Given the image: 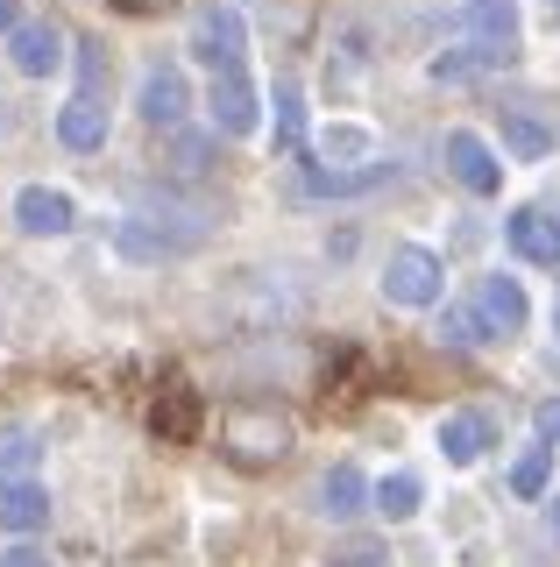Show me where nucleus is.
Segmentation results:
<instances>
[{
  "label": "nucleus",
  "mask_w": 560,
  "mask_h": 567,
  "mask_svg": "<svg viewBox=\"0 0 560 567\" xmlns=\"http://www.w3.org/2000/svg\"><path fill=\"white\" fill-rule=\"evenodd\" d=\"M121 14H164V8H178V0H114Z\"/></svg>",
  "instance_id": "32"
},
{
  "label": "nucleus",
  "mask_w": 560,
  "mask_h": 567,
  "mask_svg": "<svg viewBox=\"0 0 560 567\" xmlns=\"http://www.w3.org/2000/svg\"><path fill=\"white\" fill-rule=\"evenodd\" d=\"M418 504H426V489H418V475H405V468H397V475H383V483L370 489V511H383V518H412V511Z\"/></svg>",
  "instance_id": "22"
},
{
  "label": "nucleus",
  "mask_w": 560,
  "mask_h": 567,
  "mask_svg": "<svg viewBox=\"0 0 560 567\" xmlns=\"http://www.w3.org/2000/svg\"><path fill=\"white\" fill-rule=\"evenodd\" d=\"M504 150H511L518 164H539V156H553V128L532 106H504Z\"/></svg>",
  "instance_id": "17"
},
{
  "label": "nucleus",
  "mask_w": 560,
  "mask_h": 567,
  "mask_svg": "<svg viewBox=\"0 0 560 567\" xmlns=\"http://www.w3.org/2000/svg\"><path fill=\"white\" fill-rule=\"evenodd\" d=\"M0 567H58L43 554V546H8V554H0Z\"/></svg>",
  "instance_id": "31"
},
{
  "label": "nucleus",
  "mask_w": 560,
  "mask_h": 567,
  "mask_svg": "<svg viewBox=\"0 0 560 567\" xmlns=\"http://www.w3.org/2000/svg\"><path fill=\"white\" fill-rule=\"evenodd\" d=\"M214 241V213L185 199H143L114 220V248L128 262H185Z\"/></svg>",
  "instance_id": "1"
},
{
  "label": "nucleus",
  "mask_w": 560,
  "mask_h": 567,
  "mask_svg": "<svg viewBox=\"0 0 560 567\" xmlns=\"http://www.w3.org/2000/svg\"><path fill=\"white\" fill-rule=\"evenodd\" d=\"M518 50H504V43H462V50H440L433 58V79H483V71H504Z\"/></svg>",
  "instance_id": "18"
},
{
  "label": "nucleus",
  "mask_w": 560,
  "mask_h": 567,
  "mask_svg": "<svg viewBox=\"0 0 560 567\" xmlns=\"http://www.w3.org/2000/svg\"><path fill=\"white\" fill-rule=\"evenodd\" d=\"M156 440H170V447H185L191 433H199V390H185V383H170L164 398H156Z\"/></svg>",
  "instance_id": "16"
},
{
  "label": "nucleus",
  "mask_w": 560,
  "mask_h": 567,
  "mask_svg": "<svg viewBox=\"0 0 560 567\" xmlns=\"http://www.w3.org/2000/svg\"><path fill=\"white\" fill-rule=\"evenodd\" d=\"M489 440H497V425H489V412H447V419H440V454L454 461V468L483 461V454H489Z\"/></svg>",
  "instance_id": "13"
},
{
  "label": "nucleus",
  "mask_w": 560,
  "mask_h": 567,
  "mask_svg": "<svg viewBox=\"0 0 560 567\" xmlns=\"http://www.w3.org/2000/svg\"><path fill=\"white\" fill-rule=\"evenodd\" d=\"M440 341H454V348H483V341H489L483 312H476V306H454V312L440 319Z\"/></svg>",
  "instance_id": "27"
},
{
  "label": "nucleus",
  "mask_w": 560,
  "mask_h": 567,
  "mask_svg": "<svg viewBox=\"0 0 560 567\" xmlns=\"http://www.w3.org/2000/svg\"><path fill=\"white\" fill-rule=\"evenodd\" d=\"M326 567H391V546L383 539H341Z\"/></svg>",
  "instance_id": "28"
},
{
  "label": "nucleus",
  "mask_w": 560,
  "mask_h": 567,
  "mask_svg": "<svg viewBox=\"0 0 560 567\" xmlns=\"http://www.w3.org/2000/svg\"><path fill=\"white\" fill-rule=\"evenodd\" d=\"M185 106H191L185 71H178V64H149V71H143V93H135V114H143L149 128H178Z\"/></svg>",
  "instance_id": "6"
},
{
  "label": "nucleus",
  "mask_w": 560,
  "mask_h": 567,
  "mask_svg": "<svg viewBox=\"0 0 560 567\" xmlns=\"http://www.w3.org/2000/svg\"><path fill=\"white\" fill-rule=\"evenodd\" d=\"M440 291H447V270L433 248H391V262H383V298L391 306H433Z\"/></svg>",
  "instance_id": "4"
},
{
  "label": "nucleus",
  "mask_w": 560,
  "mask_h": 567,
  "mask_svg": "<svg viewBox=\"0 0 560 567\" xmlns=\"http://www.w3.org/2000/svg\"><path fill=\"white\" fill-rule=\"evenodd\" d=\"M532 425H539V447H553V440H560V398H547V404H539V412H532Z\"/></svg>",
  "instance_id": "30"
},
{
  "label": "nucleus",
  "mask_w": 560,
  "mask_h": 567,
  "mask_svg": "<svg viewBox=\"0 0 560 567\" xmlns=\"http://www.w3.org/2000/svg\"><path fill=\"white\" fill-rule=\"evenodd\" d=\"M391 164H362V171H326V164H305V192L312 199H355V192H376Z\"/></svg>",
  "instance_id": "15"
},
{
  "label": "nucleus",
  "mask_w": 560,
  "mask_h": 567,
  "mask_svg": "<svg viewBox=\"0 0 560 567\" xmlns=\"http://www.w3.org/2000/svg\"><path fill=\"white\" fill-rule=\"evenodd\" d=\"M362 164H376L370 156V128H326V171H362Z\"/></svg>",
  "instance_id": "23"
},
{
  "label": "nucleus",
  "mask_w": 560,
  "mask_h": 567,
  "mask_svg": "<svg viewBox=\"0 0 560 567\" xmlns=\"http://www.w3.org/2000/svg\"><path fill=\"white\" fill-rule=\"evenodd\" d=\"M37 461H43V440L29 433V425H8V433H0V483H29Z\"/></svg>",
  "instance_id": "21"
},
{
  "label": "nucleus",
  "mask_w": 560,
  "mask_h": 567,
  "mask_svg": "<svg viewBox=\"0 0 560 567\" xmlns=\"http://www.w3.org/2000/svg\"><path fill=\"white\" fill-rule=\"evenodd\" d=\"M22 29V8H14V0H0V35H14Z\"/></svg>",
  "instance_id": "33"
},
{
  "label": "nucleus",
  "mask_w": 560,
  "mask_h": 567,
  "mask_svg": "<svg viewBox=\"0 0 560 567\" xmlns=\"http://www.w3.org/2000/svg\"><path fill=\"white\" fill-rule=\"evenodd\" d=\"M447 171L462 177L476 199H489V192H504V164H497V150L476 135V128H454L447 135Z\"/></svg>",
  "instance_id": "7"
},
{
  "label": "nucleus",
  "mask_w": 560,
  "mask_h": 567,
  "mask_svg": "<svg viewBox=\"0 0 560 567\" xmlns=\"http://www.w3.org/2000/svg\"><path fill=\"white\" fill-rule=\"evenodd\" d=\"M8 58H14L22 79H50V71L72 58V50H64V29L58 22H22V29L8 35Z\"/></svg>",
  "instance_id": "9"
},
{
  "label": "nucleus",
  "mask_w": 560,
  "mask_h": 567,
  "mask_svg": "<svg viewBox=\"0 0 560 567\" xmlns=\"http://www.w3.org/2000/svg\"><path fill=\"white\" fill-rule=\"evenodd\" d=\"M50 525V496L37 483H0V532H43Z\"/></svg>",
  "instance_id": "19"
},
{
  "label": "nucleus",
  "mask_w": 560,
  "mask_h": 567,
  "mask_svg": "<svg viewBox=\"0 0 560 567\" xmlns=\"http://www.w3.org/2000/svg\"><path fill=\"white\" fill-rule=\"evenodd\" d=\"M170 171H178V177H199L206 171V135H178V142H170Z\"/></svg>",
  "instance_id": "29"
},
{
  "label": "nucleus",
  "mask_w": 560,
  "mask_h": 567,
  "mask_svg": "<svg viewBox=\"0 0 560 567\" xmlns=\"http://www.w3.org/2000/svg\"><path fill=\"white\" fill-rule=\"evenodd\" d=\"M14 227L22 235H72L79 227V206H72V192H58V185H22L14 192Z\"/></svg>",
  "instance_id": "5"
},
{
  "label": "nucleus",
  "mask_w": 560,
  "mask_h": 567,
  "mask_svg": "<svg viewBox=\"0 0 560 567\" xmlns=\"http://www.w3.org/2000/svg\"><path fill=\"white\" fill-rule=\"evenodd\" d=\"M476 312H483V327H489V341H511V333L525 327V284L518 277H483V291H476Z\"/></svg>",
  "instance_id": "10"
},
{
  "label": "nucleus",
  "mask_w": 560,
  "mask_h": 567,
  "mask_svg": "<svg viewBox=\"0 0 560 567\" xmlns=\"http://www.w3.org/2000/svg\"><path fill=\"white\" fill-rule=\"evenodd\" d=\"M291 419L277 412V404H227L220 412V454L235 461V468H277V461L291 454Z\"/></svg>",
  "instance_id": "2"
},
{
  "label": "nucleus",
  "mask_w": 560,
  "mask_h": 567,
  "mask_svg": "<svg viewBox=\"0 0 560 567\" xmlns=\"http://www.w3.org/2000/svg\"><path fill=\"white\" fill-rule=\"evenodd\" d=\"M185 50L199 64H214V79H220V71H241V58H249V14H241L235 0L199 8V14H191V43Z\"/></svg>",
  "instance_id": "3"
},
{
  "label": "nucleus",
  "mask_w": 560,
  "mask_h": 567,
  "mask_svg": "<svg viewBox=\"0 0 560 567\" xmlns=\"http://www.w3.org/2000/svg\"><path fill=\"white\" fill-rule=\"evenodd\" d=\"M454 29H462L468 43H504V50H518V0H468V8L454 14Z\"/></svg>",
  "instance_id": "12"
},
{
  "label": "nucleus",
  "mask_w": 560,
  "mask_h": 567,
  "mask_svg": "<svg viewBox=\"0 0 560 567\" xmlns=\"http://www.w3.org/2000/svg\"><path fill=\"white\" fill-rule=\"evenodd\" d=\"M72 58H79V93H85V100H100V93H107V79H114V64H107V43H100V35H85V43L72 50Z\"/></svg>",
  "instance_id": "24"
},
{
  "label": "nucleus",
  "mask_w": 560,
  "mask_h": 567,
  "mask_svg": "<svg viewBox=\"0 0 560 567\" xmlns=\"http://www.w3.org/2000/svg\"><path fill=\"white\" fill-rule=\"evenodd\" d=\"M320 511L326 518H355V511H370V483H362V468H326V483H320Z\"/></svg>",
  "instance_id": "20"
},
{
  "label": "nucleus",
  "mask_w": 560,
  "mask_h": 567,
  "mask_svg": "<svg viewBox=\"0 0 560 567\" xmlns=\"http://www.w3.org/2000/svg\"><path fill=\"white\" fill-rule=\"evenodd\" d=\"M553 333H560V298H553Z\"/></svg>",
  "instance_id": "34"
},
{
  "label": "nucleus",
  "mask_w": 560,
  "mask_h": 567,
  "mask_svg": "<svg viewBox=\"0 0 560 567\" xmlns=\"http://www.w3.org/2000/svg\"><path fill=\"white\" fill-rule=\"evenodd\" d=\"M206 106H214V128L220 135H249L262 121V93L249 85V71H220L214 93H206Z\"/></svg>",
  "instance_id": "8"
},
{
  "label": "nucleus",
  "mask_w": 560,
  "mask_h": 567,
  "mask_svg": "<svg viewBox=\"0 0 560 567\" xmlns=\"http://www.w3.org/2000/svg\"><path fill=\"white\" fill-rule=\"evenodd\" d=\"M277 142H284V150H299V142H305V100H299V85H277Z\"/></svg>",
  "instance_id": "26"
},
{
  "label": "nucleus",
  "mask_w": 560,
  "mask_h": 567,
  "mask_svg": "<svg viewBox=\"0 0 560 567\" xmlns=\"http://www.w3.org/2000/svg\"><path fill=\"white\" fill-rule=\"evenodd\" d=\"M504 241H511V256H525V262H560V220H547L539 206H525V213H511L504 220Z\"/></svg>",
  "instance_id": "11"
},
{
  "label": "nucleus",
  "mask_w": 560,
  "mask_h": 567,
  "mask_svg": "<svg viewBox=\"0 0 560 567\" xmlns=\"http://www.w3.org/2000/svg\"><path fill=\"white\" fill-rule=\"evenodd\" d=\"M547 475H553V447H525L518 468H511V489L532 504V496H547Z\"/></svg>",
  "instance_id": "25"
},
{
  "label": "nucleus",
  "mask_w": 560,
  "mask_h": 567,
  "mask_svg": "<svg viewBox=\"0 0 560 567\" xmlns=\"http://www.w3.org/2000/svg\"><path fill=\"white\" fill-rule=\"evenodd\" d=\"M547 8H553V14H560V0H547Z\"/></svg>",
  "instance_id": "35"
},
{
  "label": "nucleus",
  "mask_w": 560,
  "mask_h": 567,
  "mask_svg": "<svg viewBox=\"0 0 560 567\" xmlns=\"http://www.w3.org/2000/svg\"><path fill=\"white\" fill-rule=\"evenodd\" d=\"M58 142H64V150H107V100H85L79 93L58 114Z\"/></svg>",
  "instance_id": "14"
}]
</instances>
